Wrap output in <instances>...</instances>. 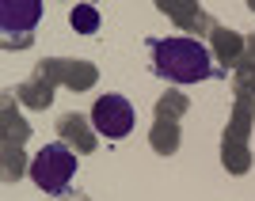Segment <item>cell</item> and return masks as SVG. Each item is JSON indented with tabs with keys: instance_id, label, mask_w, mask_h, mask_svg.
Listing matches in <instances>:
<instances>
[{
	"instance_id": "obj_1",
	"label": "cell",
	"mask_w": 255,
	"mask_h": 201,
	"mask_svg": "<svg viewBox=\"0 0 255 201\" xmlns=\"http://www.w3.org/2000/svg\"><path fill=\"white\" fill-rule=\"evenodd\" d=\"M145 50H149V68L168 84H198V80L221 76L213 68V53L198 38H187V34L149 38Z\"/></svg>"
},
{
	"instance_id": "obj_2",
	"label": "cell",
	"mask_w": 255,
	"mask_h": 201,
	"mask_svg": "<svg viewBox=\"0 0 255 201\" xmlns=\"http://www.w3.org/2000/svg\"><path fill=\"white\" fill-rule=\"evenodd\" d=\"M73 175H76V156L65 144H46L31 159V179L42 194H65L73 186Z\"/></svg>"
},
{
	"instance_id": "obj_3",
	"label": "cell",
	"mask_w": 255,
	"mask_h": 201,
	"mask_svg": "<svg viewBox=\"0 0 255 201\" xmlns=\"http://www.w3.org/2000/svg\"><path fill=\"white\" fill-rule=\"evenodd\" d=\"M92 126H96V133H99V137H107V140L129 137L133 126H137L133 103H129L126 95H103V99H96V106H92Z\"/></svg>"
},
{
	"instance_id": "obj_4",
	"label": "cell",
	"mask_w": 255,
	"mask_h": 201,
	"mask_svg": "<svg viewBox=\"0 0 255 201\" xmlns=\"http://www.w3.org/2000/svg\"><path fill=\"white\" fill-rule=\"evenodd\" d=\"M38 15H42V4H38V0H8V4H4V23H0V27H4V34L11 38L15 27L27 31V27L38 23Z\"/></svg>"
},
{
	"instance_id": "obj_5",
	"label": "cell",
	"mask_w": 255,
	"mask_h": 201,
	"mask_svg": "<svg viewBox=\"0 0 255 201\" xmlns=\"http://www.w3.org/2000/svg\"><path fill=\"white\" fill-rule=\"evenodd\" d=\"M73 27L80 34H96L99 31V11L92 8V4H76L73 8Z\"/></svg>"
}]
</instances>
